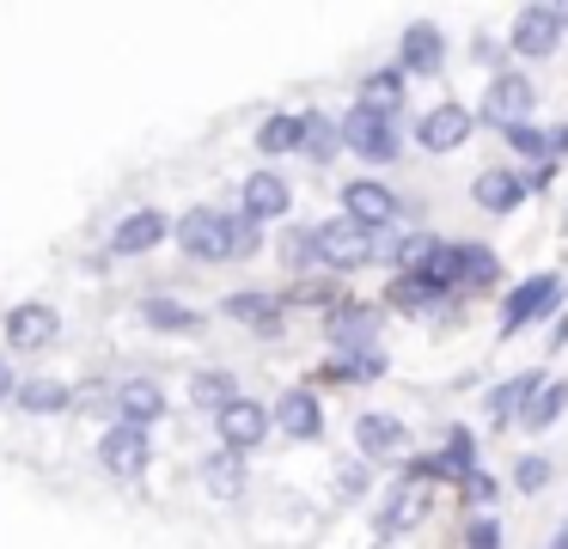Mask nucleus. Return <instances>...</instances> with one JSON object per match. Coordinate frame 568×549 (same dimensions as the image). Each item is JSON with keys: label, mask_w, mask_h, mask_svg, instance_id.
<instances>
[{"label": "nucleus", "mask_w": 568, "mask_h": 549, "mask_svg": "<svg viewBox=\"0 0 568 549\" xmlns=\"http://www.w3.org/2000/svg\"><path fill=\"white\" fill-rule=\"evenodd\" d=\"M172 238L190 256H202V263H233V256L257 251V226L239 214H221V207H190V214H178Z\"/></svg>", "instance_id": "1"}, {"label": "nucleus", "mask_w": 568, "mask_h": 549, "mask_svg": "<svg viewBox=\"0 0 568 549\" xmlns=\"http://www.w3.org/2000/svg\"><path fill=\"white\" fill-rule=\"evenodd\" d=\"M312 256L331 268H367L373 256H379V232L355 226V220H324L318 232H312Z\"/></svg>", "instance_id": "2"}, {"label": "nucleus", "mask_w": 568, "mask_h": 549, "mask_svg": "<svg viewBox=\"0 0 568 549\" xmlns=\"http://www.w3.org/2000/svg\"><path fill=\"white\" fill-rule=\"evenodd\" d=\"M336 134H343L348 153L373 159V165H392V159H397V129H392V116H373V110H348V116L336 122Z\"/></svg>", "instance_id": "3"}, {"label": "nucleus", "mask_w": 568, "mask_h": 549, "mask_svg": "<svg viewBox=\"0 0 568 549\" xmlns=\"http://www.w3.org/2000/svg\"><path fill=\"white\" fill-rule=\"evenodd\" d=\"M214 434H221V451H233V458H245L251 446H263V434H270V409L251 397H233L221 415H214Z\"/></svg>", "instance_id": "4"}, {"label": "nucleus", "mask_w": 568, "mask_h": 549, "mask_svg": "<svg viewBox=\"0 0 568 549\" xmlns=\"http://www.w3.org/2000/svg\"><path fill=\"white\" fill-rule=\"evenodd\" d=\"M556 305H562V275H531L526 287L507 293V312H501V329L514 336V329L538 324V317H550Z\"/></svg>", "instance_id": "5"}, {"label": "nucleus", "mask_w": 568, "mask_h": 549, "mask_svg": "<svg viewBox=\"0 0 568 549\" xmlns=\"http://www.w3.org/2000/svg\"><path fill=\"white\" fill-rule=\"evenodd\" d=\"M99 464L111 476H141L153 464V446H148V427H129V421H111L99 439Z\"/></svg>", "instance_id": "6"}, {"label": "nucleus", "mask_w": 568, "mask_h": 549, "mask_svg": "<svg viewBox=\"0 0 568 549\" xmlns=\"http://www.w3.org/2000/svg\"><path fill=\"white\" fill-rule=\"evenodd\" d=\"M531 80L526 73H495L489 92H483V122H495V129H519V122L531 116Z\"/></svg>", "instance_id": "7"}, {"label": "nucleus", "mask_w": 568, "mask_h": 549, "mask_svg": "<svg viewBox=\"0 0 568 549\" xmlns=\"http://www.w3.org/2000/svg\"><path fill=\"white\" fill-rule=\"evenodd\" d=\"M343 220H355V226H367V232H385L397 220V195L373 177H355L343 190Z\"/></svg>", "instance_id": "8"}, {"label": "nucleus", "mask_w": 568, "mask_h": 549, "mask_svg": "<svg viewBox=\"0 0 568 549\" xmlns=\"http://www.w3.org/2000/svg\"><path fill=\"white\" fill-rule=\"evenodd\" d=\"M470 122H477V116H470L465 104H434L428 116L416 122V141L428 146V153H453V146L470 141Z\"/></svg>", "instance_id": "9"}, {"label": "nucleus", "mask_w": 568, "mask_h": 549, "mask_svg": "<svg viewBox=\"0 0 568 549\" xmlns=\"http://www.w3.org/2000/svg\"><path fill=\"white\" fill-rule=\"evenodd\" d=\"M62 336V317H55V305H13L7 312V342L13 348H50V342Z\"/></svg>", "instance_id": "10"}, {"label": "nucleus", "mask_w": 568, "mask_h": 549, "mask_svg": "<svg viewBox=\"0 0 568 549\" xmlns=\"http://www.w3.org/2000/svg\"><path fill=\"white\" fill-rule=\"evenodd\" d=\"M355 446H361V458H404L409 434H404L397 415H361V421H355Z\"/></svg>", "instance_id": "11"}, {"label": "nucleus", "mask_w": 568, "mask_h": 549, "mask_svg": "<svg viewBox=\"0 0 568 549\" xmlns=\"http://www.w3.org/2000/svg\"><path fill=\"white\" fill-rule=\"evenodd\" d=\"M373 336H379V312L373 305H336L331 312V342L348 354H373Z\"/></svg>", "instance_id": "12"}, {"label": "nucleus", "mask_w": 568, "mask_h": 549, "mask_svg": "<svg viewBox=\"0 0 568 549\" xmlns=\"http://www.w3.org/2000/svg\"><path fill=\"white\" fill-rule=\"evenodd\" d=\"M165 232H172V226H165V214H160V207H135L129 220H116L111 251H116V256H141V251H153V244H160Z\"/></svg>", "instance_id": "13"}, {"label": "nucleus", "mask_w": 568, "mask_h": 549, "mask_svg": "<svg viewBox=\"0 0 568 549\" xmlns=\"http://www.w3.org/2000/svg\"><path fill=\"white\" fill-rule=\"evenodd\" d=\"M270 421L282 427L287 439H318L324 434V409H318V397H312V390H282V403H275Z\"/></svg>", "instance_id": "14"}, {"label": "nucleus", "mask_w": 568, "mask_h": 549, "mask_svg": "<svg viewBox=\"0 0 568 549\" xmlns=\"http://www.w3.org/2000/svg\"><path fill=\"white\" fill-rule=\"evenodd\" d=\"M470 202H477L483 214H514V207L526 202V177H519V171H477Z\"/></svg>", "instance_id": "15"}, {"label": "nucleus", "mask_w": 568, "mask_h": 549, "mask_svg": "<svg viewBox=\"0 0 568 549\" xmlns=\"http://www.w3.org/2000/svg\"><path fill=\"white\" fill-rule=\"evenodd\" d=\"M562 43V24H556V7H526L514 19V49L519 55H550Z\"/></svg>", "instance_id": "16"}, {"label": "nucleus", "mask_w": 568, "mask_h": 549, "mask_svg": "<svg viewBox=\"0 0 568 549\" xmlns=\"http://www.w3.org/2000/svg\"><path fill=\"white\" fill-rule=\"evenodd\" d=\"M287 202H294V190H287L275 171H257V177H245V220L257 226V220H282Z\"/></svg>", "instance_id": "17"}, {"label": "nucleus", "mask_w": 568, "mask_h": 549, "mask_svg": "<svg viewBox=\"0 0 568 549\" xmlns=\"http://www.w3.org/2000/svg\"><path fill=\"white\" fill-rule=\"evenodd\" d=\"M116 415H123L129 427H148L165 415V390L153 385V378H129V385H116Z\"/></svg>", "instance_id": "18"}, {"label": "nucleus", "mask_w": 568, "mask_h": 549, "mask_svg": "<svg viewBox=\"0 0 568 549\" xmlns=\"http://www.w3.org/2000/svg\"><path fill=\"white\" fill-rule=\"evenodd\" d=\"M446 61V37L434 31V24H409L404 31V68L397 73H440Z\"/></svg>", "instance_id": "19"}, {"label": "nucleus", "mask_w": 568, "mask_h": 549, "mask_svg": "<svg viewBox=\"0 0 568 549\" xmlns=\"http://www.w3.org/2000/svg\"><path fill=\"white\" fill-rule=\"evenodd\" d=\"M13 403L26 415H62V409H74V390H68L62 378H26V385L13 390Z\"/></svg>", "instance_id": "20"}, {"label": "nucleus", "mask_w": 568, "mask_h": 549, "mask_svg": "<svg viewBox=\"0 0 568 549\" xmlns=\"http://www.w3.org/2000/svg\"><path fill=\"white\" fill-rule=\"evenodd\" d=\"M221 312L239 317V324H257V336H282V312H275L270 293H233Z\"/></svg>", "instance_id": "21"}, {"label": "nucleus", "mask_w": 568, "mask_h": 549, "mask_svg": "<svg viewBox=\"0 0 568 549\" xmlns=\"http://www.w3.org/2000/svg\"><path fill=\"white\" fill-rule=\"evenodd\" d=\"M404 104V73L397 68H379L361 80V104L355 110H373V116H392V110Z\"/></svg>", "instance_id": "22"}, {"label": "nucleus", "mask_w": 568, "mask_h": 549, "mask_svg": "<svg viewBox=\"0 0 568 549\" xmlns=\"http://www.w3.org/2000/svg\"><path fill=\"white\" fill-rule=\"evenodd\" d=\"M300 153L312 159V165H324V159L343 153V134H336L331 116H300Z\"/></svg>", "instance_id": "23"}, {"label": "nucleus", "mask_w": 568, "mask_h": 549, "mask_svg": "<svg viewBox=\"0 0 568 549\" xmlns=\"http://www.w3.org/2000/svg\"><path fill=\"white\" fill-rule=\"evenodd\" d=\"M562 403H568V385H562V378H544L538 397H531L526 409H519V421H526L531 434H544V427H550L556 415H562Z\"/></svg>", "instance_id": "24"}, {"label": "nucleus", "mask_w": 568, "mask_h": 549, "mask_svg": "<svg viewBox=\"0 0 568 549\" xmlns=\"http://www.w3.org/2000/svg\"><path fill=\"white\" fill-rule=\"evenodd\" d=\"M440 293H446V287H434V281L416 275V268H404V275L392 281V305H397V312H428Z\"/></svg>", "instance_id": "25"}, {"label": "nucleus", "mask_w": 568, "mask_h": 549, "mask_svg": "<svg viewBox=\"0 0 568 549\" xmlns=\"http://www.w3.org/2000/svg\"><path fill=\"white\" fill-rule=\"evenodd\" d=\"M202 482H209V495H221V500H233L239 488H245V464L233 458V451H214L209 464H202Z\"/></svg>", "instance_id": "26"}, {"label": "nucleus", "mask_w": 568, "mask_h": 549, "mask_svg": "<svg viewBox=\"0 0 568 549\" xmlns=\"http://www.w3.org/2000/svg\"><path fill=\"white\" fill-rule=\"evenodd\" d=\"M495 275H501L495 251H483V244H458V287H489Z\"/></svg>", "instance_id": "27"}, {"label": "nucleus", "mask_w": 568, "mask_h": 549, "mask_svg": "<svg viewBox=\"0 0 568 549\" xmlns=\"http://www.w3.org/2000/svg\"><path fill=\"white\" fill-rule=\"evenodd\" d=\"M190 397H196L202 409H214V415H221L226 403L239 397V390H233V373H196V378H190Z\"/></svg>", "instance_id": "28"}, {"label": "nucleus", "mask_w": 568, "mask_h": 549, "mask_svg": "<svg viewBox=\"0 0 568 549\" xmlns=\"http://www.w3.org/2000/svg\"><path fill=\"white\" fill-rule=\"evenodd\" d=\"M141 317H148L153 329H196L202 324V312H190V305H178V299H148Z\"/></svg>", "instance_id": "29"}, {"label": "nucleus", "mask_w": 568, "mask_h": 549, "mask_svg": "<svg viewBox=\"0 0 568 549\" xmlns=\"http://www.w3.org/2000/svg\"><path fill=\"white\" fill-rule=\"evenodd\" d=\"M470 458H477V439L465 427H453V439H446V451L434 464H440V476H470Z\"/></svg>", "instance_id": "30"}, {"label": "nucleus", "mask_w": 568, "mask_h": 549, "mask_svg": "<svg viewBox=\"0 0 568 549\" xmlns=\"http://www.w3.org/2000/svg\"><path fill=\"white\" fill-rule=\"evenodd\" d=\"M257 146H263V153H294V146H300V116H270L257 129Z\"/></svg>", "instance_id": "31"}, {"label": "nucleus", "mask_w": 568, "mask_h": 549, "mask_svg": "<svg viewBox=\"0 0 568 549\" xmlns=\"http://www.w3.org/2000/svg\"><path fill=\"white\" fill-rule=\"evenodd\" d=\"M507 146H514L519 159H538V165L550 159V134H544V129H531V122H519V129H507Z\"/></svg>", "instance_id": "32"}, {"label": "nucleus", "mask_w": 568, "mask_h": 549, "mask_svg": "<svg viewBox=\"0 0 568 549\" xmlns=\"http://www.w3.org/2000/svg\"><path fill=\"white\" fill-rule=\"evenodd\" d=\"M514 482L526 488V495H538V488L550 482V458H519L514 464Z\"/></svg>", "instance_id": "33"}, {"label": "nucleus", "mask_w": 568, "mask_h": 549, "mask_svg": "<svg viewBox=\"0 0 568 549\" xmlns=\"http://www.w3.org/2000/svg\"><path fill=\"white\" fill-rule=\"evenodd\" d=\"M465 543H470V549H501V525H495V519H477Z\"/></svg>", "instance_id": "34"}, {"label": "nucleus", "mask_w": 568, "mask_h": 549, "mask_svg": "<svg viewBox=\"0 0 568 549\" xmlns=\"http://www.w3.org/2000/svg\"><path fill=\"white\" fill-rule=\"evenodd\" d=\"M282 256H287V263H312V232H287Z\"/></svg>", "instance_id": "35"}, {"label": "nucleus", "mask_w": 568, "mask_h": 549, "mask_svg": "<svg viewBox=\"0 0 568 549\" xmlns=\"http://www.w3.org/2000/svg\"><path fill=\"white\" fill-rule=\"evenodd\" d=\"M465 495H470V500H483V507H489V500H495V476L470 470V476H465Z\"/></svg>", "instance_id": "36"}, {"label": "nucleus", "mask_w": 568, "mask_h": 549, "mask_svg": "<svg viewBox=\"0 0 568 549\" xmlns=\"http://www.w3.org/2000/svg\"><path fill=\"white\" fill-rule=\"evenodd\" d=\"M336 482H343V495L355 500L361 488H367V470H355V464H343V476H336Z\"/></svg>", "instance_id": "37"}, {"label": "nucleus", "mask_w": 568, "mask_h": 549, "mask_svg": "<svg viewBox=\"0 0 568 549\" xmlns=\"http://www.w3.org/2000/svg\"><path fill=\"white\" fill-rule=\"evenodd\" d=\"M470 49H477V61H501V43H495V37H477Z\"/></svg>", "instance_id": "38"}, {"label": "nucleus", "mask_w": 568, "mask_h": 549, "mask_svg": "<svg viewBox=\"0 0 568 549\" xmlns=\"http://www.w3.org/2000/svg\"><path fill=\"white\" fill-rule=\"evenodd\" d=\"M13 390H19V378H13V366H7V360H0V403H7V397H13Z\"/></svg>", "instance_id": "39"}, {"label": "nucleus", "mask_w": 568, "mask_h": 549, "mask_svg": "<svg viewBox=\"0 0 568 549\" xmlns=\"http://www.w3.org/2000/svg\"><path fill=\"white\" fill-rule=\"evenodd\" d=\"M550 153H568V122H562V129H550Z\"/></svg>", "instance_id": "40"}, {"label": "nucleus", "mask_w": 568, "mask_h": 549, "mask_svg": "<svg viewBox=\"0 0 568 549\" xmlns=\"http://www.w3.org/2000/svg\"><path fill=\"white\" fill-rule=\"evenodd\" d=\"M550 549H568V519H562V531L550 537Z\"/></svg>", "instance_id": "41"}]
</instances>
